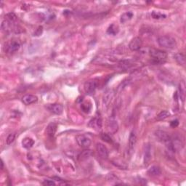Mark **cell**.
<instances>
[{"label":"cell","mask_w":186,"mask_h":186,"mask_svg":"<svg viewBox=\"0 0 186 186\" xmlns=\"http://www.w3.org/2000/svg\"><path fill=\"white\" fill-rule=\"evenodd\" d=\"M7 17H8V18L9 19V20L10 21H15L17 19V16L15 15V13H13V12H10V13H8V15H7Z\"/></svg>","instance_id":"obj_30"},{"label":"cell","mask_w":186,"mask_h":186,"mask_svg":"<svg viewBox=\"0 0 186 186\" xmlns=\"http://www.w3.org/2000/svg\"><path fill=\"white\" fill-rule=\"evenodd\" d=\"M38 100V97L34 95H31V94H27V95H24L22 97V101L25 105L28 106L31 104L35 103Z\"/></svg>","instance_id":"obj_11"},{"label":"cell","mask_w":186,"mask_h":186,"mask_svg":"<svg viewBox=\"0 0 186 186\" xmlns=\"http://www.w3.org/2000/svg\"><path fill=\"white\" fill-rule=\"evenodd\" d=\"M97 86V83L95 80L91 79V80H88L87 81L84 83V91L86 92L88 95H93L95 93V90H96Z\"/></svg>","instance_id":"obj_5"},{"label":"cell","mask_w":186,"mask_h":186,"mask_svg":"<svg viewBox=\"0 0 186 186\" xmlns=\"http://www.w3.org/2000/svg\"><path fill=\"white\" fill-rule=\"evenodd\" d=\"M92 155V151L90 150H83L81 153H80L79 156H78V160L79 162H83V161L87 160L89 159Z\"/></svg>","instance_id":"obj_17"},{"label":"cell","mask_w":186,"mask_h":186,"mask_svg":"<svg viewBox=\"0 0 186 186\" xmlns=\"http://www.w3.org/2000/svg\"><path fill=\"white\" fill-rule=\"evenodd\" d=\"M152 155H151V146L150 145H147L145 149L144 153V164L146 166H148L151 160Z\"/></svg>","instance_id":"obj_14"},{"label":"cell","mask_w":186,"mask_h":186,"mask_svg":"<svg viewBox=\"0 0 186 186\" xmlns=\"http://www.w3.org/2000/svg\"><path fill=\"white\" fill-rule=\"evenodd\" d=\"M47 108L50 112H52V113L56 115H61L63 111V105L59 103L49 104V105L47 106Z\"/></svg>","instance_id":"obj_9"},{"label":"cell","mask_w":186,"mask_h":186,"mask_svg":"<svg viewBox=\"0 0 186 186\" xmlns=\"http://www.w3.org/2000/svg\"><path fill=\"white\" fill-rule=\"evenodd\" d=\"M44 185H47V186H52V185H55V183L54 181L52 180H44V182H42Z\"/></svg>","instance_id":"obj_31"},{"label":"cell","mask_w":186,"mask_h":186,"mask_svg":"<svg viewBox=\"0 0 186 186\" xmlns=\"http://www.w3.org/2000/svg\"><path fill=\"white\" fill-rule=\"evenodd\" d=\"M157 42L160 47L166 49H174L177 46V42L175 39L169 35L160 36L157 39Z\"/></svg>","instance_id":"obj_1"},{"label":"cell","mask_w":186,"mask_h":186,"mask_svg":"<svg viewBox=\"0 0 186 186\" xmlns=\"http://www.w3.org/2000/svg\"><path fill=\"white\" fill-rule=\"evenodd\" d=\"M143 45V41L142 39L140 37H134L130 41V44H129V48L132 51H137L142 47Z\"/></svg>","instance_id":"obj_6"},{"label":"cell","mask_w":186,"mask_h":186,"mask_svg":"<svg viewBox=\"0 0 186 186\" xmlns=\"http://www.w3.org/2000/svg\"><path fill=\"white\" fill-rule=\"evenodd\" d=\"M20 42L15 40L11 41L5 45V52L10 53V54H12V53L16 52L20 49Z\"/></svg>","instance_id":"obj_4"},{"label":"cell","mask_w":186,"mask_h":186,"mask_svg":"<svg viewBox=\"0 0 186 186\" xmlns=\"http://www.w3.org/2000/svg\"><path fill=\"white\" fill-rule=\"evenodd\" d=\"M2 29L3 30V31H8L9 30V28L10 27V22H9L8 20H4L2 22Z\"/></svg>","instance_id":"obj_29"},{"label":"cell","mask_w":186,"mask_h":186,"mask_svg":"<svg viewBox=\"0 0 186 186\" xmlns=\"http://www.w3.org/2000/svg\"><path fill=\"white\" fill-rule=\"evenodd\" d=\"M101 139L103 141L106 142V143H112V139H111V137H110L109 134H108L106 133H102L101 134Z\"/></svg>","instance_id":"obj_27"},{"label":"cell","mask_w":186,"mask_h":186,"mask_svg":"<svg viewBox=\"0 0 186 186\" xmlns=\"http://www.w3.org/2000/svg\"><path fill=\"white\" fill-rule=\"evenodd\" d=\"M170 116V113L168 111H162L157 115L156 120L157 121H162V120L166 119Z\"/></svg>","instance_id":"obj_23"},{"label":"cell","mask_w":186,"mask_h":186,"mask_svg":"<svg viewBox=\"0 0 186 186\" xmlns=\"http://www.w3.org/2000/svg\"><path fill=\"white\" fill-rule=\"evenodd\" d=\"M152 17L154 19H157V20H159V19H164L166 17V15L165 14H162L159 12H155L153 11L151 13Z\"/></svg>","instance_id":"obj_25"},{"label":"cell","mask_w":186,"mask_h":186,"mask_svg":"<svg viewBox=\"0 0 186 186\" xmlns=\"http://www.w3.org/2000/svg\"><path fill=\"white\" fill-rule=\"evenodd\" d=\"M78 145L83 148H88L91 145V140L85 134H78L76 137Z\"/></svg>","instance_id":"obj_3"},{"label":"cell","mask_w":186,"mask_h":186,"mask_svg":"<svg viewBox=\"0 0 186 186\" xmlns=\"http://www.w3.org/2000/svg\"><path fill=\"white\" fill-rule=\"evenodd\" d=\"M89 126L90 127H91L92 128L95 129V130H101L102 127V119L100 117L94 118L90 121Z\"/></svg>","instance_id":"obj_12"},{"label":"cell","mask_w":186,"mask_h":186,"mask_svg":"<svg viewBox=\"0 0 186 186\" xmlns=\"http://www.w3.org/2000/svg\"><path fill=\"white\" fill-rule=\"evenodd\" d=\"M15 139V133H11L8 135V137H7L6 140V143L8 145H10L12 143H13V141Z\"/></svg>","instance_id":"obj_26"},{"label":"cell","mask_w":186,"mask_h":186,"mask_svg":"<svg viewBox=\"0 0 186 186\" xmlns=\"http://www.w3.org/2000/svg\"><path fill=\"white\" fill-rule=\"evenodd\" d=\"M149 54L156 63H162V62L165 61L166 58H167V54L164 51L158 49H150Z\"/></svg>","instance_id":"obj_2"},{"label":"cell","mask_w":186,"mask_h":186,"mask_svg":"<svg viewBox=\"0 0 186 186\" xmlns=\"http://www.w3.org/2000/svg\"><path fill=\"white\" fill-rule=\"evenodd\" d=\"M132 17H133V13H132V12H125V13L122 14L121 18H120V21H121V23H122V24H124V23H126L127 22V21L131 20Z\"/></svg>","instance_id":"obj_22"},{"label":"cell","mask_w":186,"mask_h":186,"mask_svg":"<svg viewBox=\"0 0 186 186\" xmlns=\"http://www.w3.org/2000/svg\"><path fill=\"white\" fill-rule=\"evenodd\" d=\"M148 175H151V176H159L162 174V170H161L160 167L158 166H152L151 167H150L148 170Z\"/></svg>","instance_id":"obj_16"},{"label":"cell","mask_w":186,"mask_h":186,"mask_svg":"<svg viewBox=\"0 0 186 186\" xmlns=\"http://www.w3.org/2000/svg\"><path fill=\"white\" fill-rule=\"evenodd\" d=\"M136 143H137V136H136L134 132H132L130 134V137H129V150L130 151H132L135 147Z\"/></svg>","instance_id":"obj_15"},{"label":"cell","mask_w":186,"mask_h":186,"mask_svg":"<svg viewBox=\"0 0 186 186\" xmlns=\"http://www.w3.org/2000/svg\"><path fill=\"white\" fill-rule=\"evenodd\" d=\"M179 92H180V99L184 101L185 99V94H186V90H185V84L183 81H182L179 86Z\"/></svg>","instance_id":"obj_19"},{"label":"cell","mask_w":186,"mask_h":186,"mask_svg":"<svg viewBox=\"0 0 186 186\" xmlns=\"http://www.w3.org/2000/svg\"><path fill=\"white\" fill-rule=\"evenodd\" d=\"M57 128L58 125L55 122H51L47 125V129H46V133L49 137H53L57 132Z\"/></svg>","instance_id":"obj_13"},{"label":"cell","mask_w":186,"mask_h":186,"mask_svg":"<svg viewBox=\"0 0 186 186\" xmlns=\"http://www.w3.org/2000/svg\"><path fill=\"white\" fill-rule=\"evenodd\" d=\"M179 125V121L178 119H175L173 120V121H172L170 122V126H171L172 128H175V127H177Z\"/></svg>","instance_id":"obj_32"},{"label":"cell","mask_w":186,"mask_h":186,"mask_svg":"<svg viewBox=\"0 0 186 186\" xmlns=\"http://www.w3.org/2000/svg\"><path fill=\"white\" fill-rule=\"evenodd\" d=\"M33 144H34V141L31 137H25L22 140V146L26 149L31 148L33 146Z\"/></svg>","instance_id":"obj_18"},{"label":"cell","mask_w":186,"mask_h":186,"mask_svg":"<svg viewBox=\"0 0 186 186\" xmlns=\"http://www.w3.org/2000/svg\"><path fill=\"white\" fill-rule=\"evenodd\" d=\"M155 135L156 137L158 138V140L162 143H164L166 144L168 142H169L171 140V137L167 132H165V131L163 130H157L155 132Z\"/></svg>","instance_id":"obj_7"},{"label":"cell","mask_w":186,"mask_h":186,"mask_svg":"<svg viewBox=\"0 0 186 186\" xmlns=\"http://www.w3.org/2000/svg\"><path fill=\"white\" fill-rule=\"evenodd\" d=\"M118 130V125L116 120L110 119L107 122V130L110 134H115Z\"/></svg>","instance_id":"obj_10"},{"label":"cell","mask_w":186,"mask_h":186,"mask_svg":"<svg viewBox=\"0 0 186 186\" xmlns=\"http://www.w3.org/2000/svg\"><path fill=\"white\" fill-rule=\"evenodd\" d=\"M4 169V162H3V161L2 160L1 162V169Z\"/></svg>","instance_id":"obj_34"},{"label":"cell","mask_w":186,"mask_h":186,"mask_svg":"<svg viewBox=\"0 0 186 186\" xmlns=\"http://www.w3.org/2000/svg\"><path fill=\"white\" fill-rule=\"evenodd\" d=\"M81 109L82 111L85 113H89L90 109H91V105L90 104H87V103H83L81 106Z\"/></svg>","instance_id":"obj_28"},{"label":"cell","mask_w":186,"mask_h":186,"mask_svg":"<svg viewBox=\"0 0 186 186\" xmlns=\"http://www.w3.org/2000/svg\"><path fill=\"white\" fill-rule=\"evenodd\" d=\"M119 31V28H118V26L115 24H112L109 26V28L107 30V33L110 35H113V36H115L116 35Z\"/></svg>","instance_id":"obj_21"},{"label":"cell","mask_w":186,"mask_h":186,"mask_svg":"<svg viewBox=\"0 0 186 186\" xmlns=\"http://www.w3.org/2000/svg\"><path fill=\"white\" fill-rule=\"evenodd\" d=\"M174 58L180 65H184L185 64V57L182 53H176L174 55Z\"/></svg>","instance_id":"obj_20"},{"label":"cell","mask_w":186,"mask_h":186,"mask_svg":"<svg viewBox=\"0 0 186 186\" xmlns=\"http://www.w3.org/2000/svg\"><path fill=\"white\" fill-rule=\"evenodd\" d=\"M42 28H42V26H39V27L38 28V29L36 30V32L34 33V36H39V35L42 34V31H43V29H42Z\"/></svg>","instance_id":"obj_33"},{"label":"cell","mask_w":186,"mask_h":186,"mask_svg":"<svg viewBox=\"0 0 186 186\" xmlns=\"http://www.w3.org/2000/svg\"><path fill=\"white\" fill-rule=\"evenodd\" d=\"M112 97H113L112 92H111V91L106 92L105 95H104V97H103V103L106 104V106H108L107 104H109L110 101H111Z\"/></svg>","instance_id":"obj_24"},{"label":"cell","mask_w":186,"mask_h":186,"mask_svg":"<svg viewBox=\"0 0 186 186\" xmlns=\"http://www.w3.org/2000/svg\"><path fill=\"white\" fill-rule=\"evenodd\" d=\"M96 149L99 156L102 159H107L109 157V150L104 144L98 143L96 146Z\"/></svg>","instance_id":"obj_8"}]
</instances>
